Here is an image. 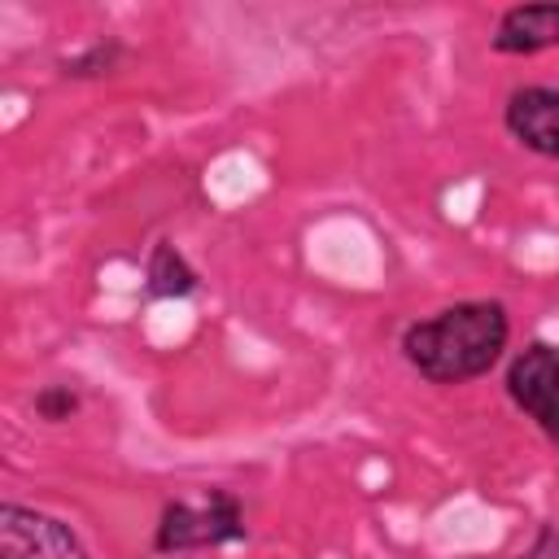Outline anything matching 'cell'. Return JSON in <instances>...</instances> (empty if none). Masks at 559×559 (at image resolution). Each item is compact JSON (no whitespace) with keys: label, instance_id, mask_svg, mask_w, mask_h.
<instances>
[{"label":"cell","instance_id":"6da1fadb","mask_svg":"<svg viewBox=\"0 0 559 559\" xmlns=\"http://www.w3.org/2000/svg\"><path fill=\"white\" fill-rule=\"evenodd\" d=\"M511 341L502 301H454L402 332V358L428 384H467L498 367Z\"/></svg>","mask_w":559,"mask_h":559},{"label":"cell","instance_id":"7a4b0ae2","mask_svg":"<svg viewBox=\"0 0 559 559\" xmlns=\"http://www.w3.org/2000/svg\"><path fill=\"white\" fill-rule=\"evenodd\" d=\"M245 537V507L231 489H205L201 498H175L162 507L153 528L157 555H192L214 550Z\"/></svg>","mask_w":559,"mask_h":559},{"label":"cell","instance_id":"3957f363","mask_svg":"<svg viewBox=\"0 0 559 559\" xmlns=\"http://www.w3.org/2000/svg\"><path fill=\"white\" fill-rule=\"evenodd\" d=\"M507 397L559 450V345L555 341H528L507 362Z\"/></svg>","mask_w":559,"mask_h":559},{"label":"cell","instance_id":"277c9868","mask_svg":"<svg viewBox=\"0 0 559 559\" xmlns=\"http://www.w3.org/2000/svg\"><path fill=\"white\" fill-rule=\"evenodd\" d=\"M0 559H92V555L61 515L4 502L0 507Z\"/></svg>","mask_w":559,"mask_h":559},{"label":"cell","instance_id":"5b68a950","mask_svg":"<svg viewBox=\"0 0 559 559\" xmlns=\"http://www.w3.org/2000/svg\"><path fill=\"white\" fill-rule=\"evenodd\" d=\"M502 127L528 153L559 162V92L555 87H546V83L515 87L502 105Z\"/></svg>","mask_w":559,"mask_h":559},{"label":"cell","instance_id":"8992f818","mask_svg":"<svg viewBox=\"0 0 559 559\" xmlns=\"http://www.w3.org/2000/svg\"><path fill=\"white\" fill-rule=\"evenodd\" d=\"M489 48L502 57H537L546 48H559V0L507 9L489 35Z\"/></svg>","mask_w":559,"mask_h":559},{"label":"cell","instance_id":"52a82bcc","mask_svg":"<svg viewBox=\"0 0 559 559\" xmlns=\"http://www.w3.org/2000/svg\"><path fill=\"white\" fill-rule=\"evenodd\" d=\"M197 284H201L197 266L170 240H157L148 249V262H144V293L148 297H192Z\"/></svg>","mask_w":559,"mask_h":559},{"label":"cell","instance_id":"ba28073f","mask_svg":"<svg viewBox=\"0 0 559 559\" xmlns=\"http://www.w3.org/2000/svg\"><path fill=\"white\" fill-rule=\"evenodd\" d=\"M122 57H127L122 39H96V44H87L83 52L66 57V61H61V74H66V79H105V74L118 70Z\"/></svg>","mask_w":559,"mask_h":559},{"label":"cell","instance_id":"9c48e42d","mask_svg":"<svg viewBox=\"0 0 559 559\" xmlns=\"http://www.w3.org/2000/svg\"><path fill=\"white\" fill-rule=\"evenodd\" d=\"M35 415L44 419V424H66V419H74L79 415V393L70 389V384H44L39 393H35Z\"/></svg>","mask_w":559,"mask_h":559},{"label":"cell","instance_id":"30bf717a","mask_svg":"<svg viewBox=\"0 0 559 559\" xmlns=\"http://www.w3.org/2000/svg\"><path fill=\"white\" fill-rule=\"evenodd\" d=\"M515 559H559V528H555V524H542L537 537H533Z\"/></svg>","mask_w":559,"mask_h":559}]
</instances>
